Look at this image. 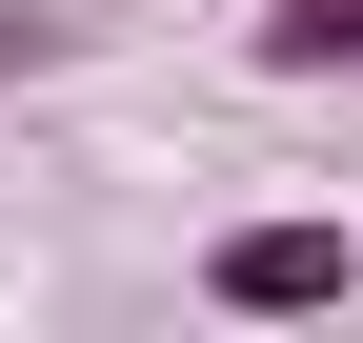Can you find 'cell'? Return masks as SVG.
Returning <instances> with one entry per match:
<instances>
[{
  "mask_svg": "<svg viewBox=\"0 0 363 343\" xmlns=\"http://www.w3.org/2000/svg\"><path fill=\"white\" fill-rule=\"evenodd\" d=\"M202 303L222 323H323V303H363V242L303 223V202H283V223H222L202 242Z\"/></svg>",
  "mask_w": 363,
  "mask_h": 343,
  "instance_id": "6da1fadb",
  "label": "cell"
},
{
  "mask_svg": "<svg viewBox=\"0 0 363 343\" xmlns=\"http://www.w3.org/2000/svg\"><path fill=\"white\" fill-rule=\"evenodd\" d=\"M40 61H61V21H0V81H40Z\"/></svg>",
  "mask_w": 363,
  "mask_h": 343,
  "instance_id": "3957f363",
  "label": "cell"
},
{
  "mask_svg": "<svg viewBox=\"0 0 363 343\" xmlns=\"http://www.w3.org/2000/svg\"><path fill=\"white\" fill-rule=\"evenodd\" d=\"M262 61H283V81H363V0H283Z\"/></svg>",
  "mask_w": 363,
  "mask_h": 343,
  "instance_id": "7a4b0ae2",
  "label": "cell"
}]
</instances>
